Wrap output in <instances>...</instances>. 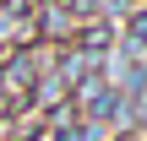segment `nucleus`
Returning <instances> with one entry per match:
<instances>
[{
  "mask_svg": "<svg viewBox=\"0 0 147 141\" xmlns=\"http://www.w3.org/2000/svg\"><path fill=\"white\" fill-rule=\"evenodd\" d=\"M76 27H82V22H76V11H71V5H60V0L38 5V38H49V43H65Z\"/></svg>",
  "mask_w": 147,
  "mask_h": 141,
  "instance_id": "nucleus-1",
  "label": "nucleus"
},
{
  "mask_svg": "<svg viewBox=\"0 0 147 141\" xmlns=\"http://www.w3.org/2000/svg\"><path fill=\"white\" fill-rule=\"evenodd\" d=\"M71 43L87 49V54H109V43H115V22H109V16H87V22L71 33Z\"/></svg>",
  "mask_w": 147,
  "mask_h": 141,
  "instance_id": "nucleus-2",
  "label": "nucleus"
},
{
  "mask_svg": "<svg viewBox=\"0 0 147 141\" xmlns=\"http://www.w3.org/2000/svg\"><path fill=\"white\" fill-rule=\"evenodd\" d=\"M125 38H131V49H147V0L131 11V22H125Z\"/></svg>",
  "mask_w": 147,
  "mask_h": 141,
  "instance_id": "nucleus-3",
  "label": "nucleus"
},
{
  "mask_svg": "<svg viewBox=\"0 0 147 141\" xmlns=\"http://www.w3.org/2000/svg\"><path fill=\"white\" fill-rule=\"evenodd\" d=\"M109 141H147V130H120V136H109Z\"/></svg>",
  "mask_w": 147,
  "mask_h": 141,
  "instance_id": "nucleus-4",
  "label": "nucleus"
},
{
  "mask_svg": "<svg viewBox=\"0 0 147 141\" xmlns=\"http://www.w3.org/2000/svg\"><path fill=\"white\" fill-rule=\"evenodd\" d=\"M0 60H5V49H0Z\"/></svg>",
  "mask_w": 147,
  "mask_h": 141,
  "instance_id": "nucleus-5",
  "label": "nucleus"
}]
</instances>
